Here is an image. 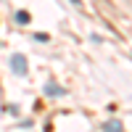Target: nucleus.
<instances>
[{"mask_svg":"<svg viewBox=\"0 0 132 132\" xmlns=\"http://www.w3.org/2000/svg\"><path fill=\"white\" fill-rule=\"evenodd\" d=\"M11 69H13V74L24 77V74H27V56H21V53H13V56H11Z\"/></svg>","mask_w":132,"mask_h":132,"instance_id":"1","label":"nucleus"},{"mask_svg":"<svg viewBox=\"0 0 132 132\" xmlns=\"http://www.w3.org/2000/svg\"><path fill=\"white\" fill-rule=\"evenodd\" d=\"M103 132H124V124H122V122H116V119H111V122H106V124H103Z\"/></svg>","mask_w":132,"mask_h":132,"instance_id":"2","label":"nucleus"},{"mask_svg":"<svg viewBox=\"0 0 132 132\" xmlns=\"http://www.w3.org/2000/svg\"><path fill=\"white\" fill-rule=\"evenodd\" d=\"M45 93H48L50 98H53V95H56V98H58V95H63V90H61L58 85H53V82H50V85H45Z\"/></svg>","mask_w":132,"mask_h":132,"instance_id":"3","label":"nucleus"},{"mask_svg":"<svg viewBox=\"0 0 132 132\" xmlns=\"http://www.w3.org/2000/svg\"><path fill=\"white\" fill-rule=\"evenodd\" d=\"M16 21H19V24H29V13H27V11H19V13H16Z\"/></svg>","mask_w":132,"mask_h":132,"instance_id":"4","label":"nucleus"},{"mask_svg":"<svg viewBox=\"0 0 132 132\" xmlns=\"http://www.w3.org/2000/svg\"><path fill=\"white\" fill-rule=\"evenodd\" d=\"M71 3H74V5H79V0H71Z\"/></svg>","mask_w":132,"mask_h":132,"instance_id":"5","label":"nucleus"}]
</instances>
